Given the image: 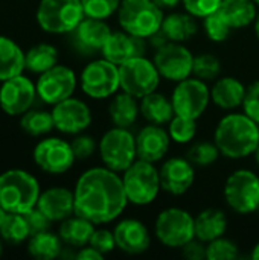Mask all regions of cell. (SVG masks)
<instances>
[{
  "instance_id": "cell-31",
  "label": "cell",
  "mask_w": 259,
  "mask_h": 260,
  "mask_svg": "<svg viewBox=\"0 0 259 260\" xmlns=\"http://www.w3.org/2000/svg\"><path fill=\"white\" fill-rule=\"evenodd\" d=\"M24 58L26 53H23V50L14 40L0 35V81L2 82L21 75V72L26 69Z\"/></svg>"
},
{
  "instance_id": "cell-17",
  "label": "cell",
  "mask_w": 259,
  "mask_h": 260,
  "mask_svg": "<svg viewBox=\"0 0 259 260\" xmlns=\"http://www.w3.org/2000/svg\"><path fill=\"white\" fill-rule=\"evenodd\" d=\"M37 96V87L23 75L3 81L0 87V107L9 116H20L31 110Z\"/></svg>"
},
{
  "instance_id": "cell-10",
  "label": "cell",
  "mask_w": 259,
  "mask_h": 260,
  "mask_svg": "<svg viewBox=\"0 0 259 260\" xmlns=\"http://www.w3.org/2000/svg\"><path fill=\"white\" fill-rule=\"evenodd\" d=\"M160 79L162 76L154 61L147 58V55L131 58L119 66L121 90L137 99L157 91Z\"/></svg>"
},
{
  "instance_id": "cell-2",
  "label": "cell",
  "mask_w": 259,
  "mask_h": 260,
  "mask_svg": "<svg viewBox=\"0 0 259 260\" xmlns=\"http://www.w3.org/2000/svg\"><path fill=\"white\" fill-rule=\"evenodd\" d=\"M214 142L223 157L243 160L253 155L259 145V125L246 113H229L214 131Z\"/></svg>"
},
{
  "instance_id": "cell-34",
  "label": "cell",
  "mask_w": 259,
  "mask_h": 260,
  "mask_svg": "<svg viewBox=\"0 0 259 260\" xmlns=\"http://www.w3.org/2000/svg\"><path fill=\"white\" fill-rule=\"evenodd\" d=\"M0 236L9 244H21L31 238V232L24 215L21 213H6L0 224Z\"/></svg>"
},
{
  "instance_id": "cell-54",
  "label": "cell",
  "mask_w": 259,
  "mask_h": 260,
  "mask_svg": "<svg viewBox=\"0 0 259 260\" xmlns=\"http://www.w3.org/2000/svg\"><path fill=\"white\" fill-rule=\"evenodd\" d=\"M2 251H3V248H2V244H0V256H2Z\"/></svg>"
},
{
  "instance_id": "cell-36",
  "label": "cell",
  "mask_w": 259,
  "mask_h": 260,
  "mask_svg": "<svg viewBox=\"0 0 259 260\" xmlns=\"http://www.w3.org/2000/svg\"><path fill=\"white\" fill-rule=\"evenodd\" d=\"M168 128V134L171 137L172 142L179 143V145H188L194 140V137L197 136V120L195 119H189V117H182V116H174L171 119V122L166 125Z\"/></svg>"
},
{
  "instance_id": "cell-23",
  "label": "cell",
  "mask_w": 259,
  "mask_h": 260,
  "mask_svg": "<svg viewBox=\"0 0 259 260\" xmlns=\"http://www.w3.org/2000/svg\"><path fill=\"white\" fill-rule=\"evenodd\" d=\"M111 32L113 30L105 23V20L84 17L78 27L73 30L75 44L85 55H92L102 50Z\"/></svg>"
},
{
  "instance_id": "cell-53",
  "label": "cell",
  "mask_w": 259,
  "mask_h": 260,
  "mask_svg": "<svg viewBox=\"0 0 259 260\" xmlns=\"http://www.w3.org/2000/svg\"><path fill=\"white\" fill-rule=\"evenodd\" d=\"M5 215H6V212L0 207V224H2V221H3V218H5Z\"/></svg>"
},
{
  "instance_id": "cell-11",
  "label": "cell",
  "mask_w": 259,
  "mask_h": 260,
  "mask_svg": "<svg viewBox=\"0 0 259 260\" xmlns=\"http://www.w3.org/2000/svg\"><path fill=\"white\" fill-rule=\"evenodd\" d=\"M79 81L85 96L92 99H108L121 88L119 66L104 56L93 59L82 69Z\"/></svg>"
},
{
  "instance_id": "cell-1",
  "label": "cell",
  "mask_w": 259,
  "mask_h": 260,
  "mask_svg": "<svg viewBox=\"0 0 259 260\" xmlns=\"http://www.w3.org/2000/svg\"><path fill=\"white\" fill-rule=\"evenodd\" d=\"M73 193L75 215L95 225L116 221L130 204L122 177L105 166L84 171L76 180Z\"/></svg>"
},
{
  "instance_id": "cell-29",
  "label": "cell",
  "mask_w": 259,
  "mask_h": 260,
  "mask_svg": "<svg viewBox=\"0 0 259 260\" xmlns=\"http://www.w3.org/2000/svg\"><path fill=\"white\" fill-rule=\"evenodd\" d=\"M140 104V116L148 122L154 125H168L171 119L176 116L172 102L165 94L153 91L142 99H139Z\"/></svg>"
},
{
  "instance_id": "cell-42",
  "label": "cell",
  "mask_w": 259,
  "mask_h": 260,
  "mask_svg": "<svg viewBox=\"0 0 259 260\" xmlns=\"http://www.w3.org/2000/svg\"><path fill=\"white\" fill-rule=\"evenodd\" d=\"M221 2L223 0H182V5L185 11L195 18H205L209 14L217 12Z\"/></svg>"
},
{
  "instance_id": "cell-21",
  "label": "cell",
  "mask_w": 259,
  "mask_h": 260,
  "mask_svg": "<svg viewBox=\"0 0 259 260\" xmlns=\"http://www.w3.org/2000/svg\"><path fill=\"white\" fill-rule=\"evenodd\" d=\"M147 49H148V41L145 38L131 35L121 29V30H113L110 34L101 53L108 61L121 66L131 58L147 55Z\"/></svg>"
},
{
  "instance_id": "cell-55",
  "label": "cell",
  "mask_w": 259,
  "mask_h": 260,
  "mask_svg": "<svg viewBox=\"0 0 259 260\" xmlns=\"http://www.w3.org/2000/svg\"><path fill=\"white\" fill-rule=\"evenodd\" d=\"M253 2H255V3L258 5V8H259V0H253Z\"/></svg>"
},
{
  "instance_id": "cell-16",
  "label": "cell",
  "mask_w": 259,
  "mask_h": 260,
  "mask_svg": "<svg viewBox=\"0 0 259 260\" xmlns=\"http://www.w3.org/2000/svg\"><path fill=\"white\" fill-rule=\"evenodd\" d=\"M52 117L55 128L60 133L76 136L90 126L92 110L84 101L76 98H67L53 105Z\"/></svg>"
},
{
  "instance_id": "cell-56",
  "label": "cell",
  "mask_w": 259,
  "mask_h": 260,
  "mask_svg": "<svg viewBox=\"0 0 259 260\" xmlns=\"http://www.w3.org/2000/svg\"><path fill=\"white\" fill-rule=\"evenodd\" d=\"M258 212H259V207H258Z\"/></svg>"
},
{
  "instance_id": "cell-30",
  "label": "cell",
  "mask_w": 259,
  "mask_h": 260,
  "mask_svg": "<svg viewBox=\"0 0 259 260\" xmlns=\"http://www.w3.org/2000/svg\"><path fill=\"white\" fill-rule=\"evenodd\" d=\"M160 29L169 41H176V43L189 41L198 32L195 17L186 11L185 12H171V14L165 15Z\"/></svg>"
},
{
  "instance_id": "cell-32",
  "label": "cell",
  "mask_w": 259,
  "mask_h": 260,
  "mask_svg": "<svg viewBox=\"0 0 259 260\" xmlns=\"http://www.w3.org/2000/svg\"><path fill=\"white\" fill-rule=\"evenodd\" d=\"M63 250V241L60 235L50 233L49 230L32 235L27 242V253L38 260H52L58 257Z\"/></svg>"
},
{
  "instance_id": "cell-35",
  "label": "cell",
  "mask_w": 259,
  "mask_h": 260,
  "mask_svg": "<svg viewBox=\"0 0 259 260\" xmlns=\"http://www.w3.org/2000/svg\"><path fill=\"white\" fill-rule=\"evenodd\" d=\"M20 126L29 136L38 137L50 133L55 128L52 113L41 111V110H29L23 114L20 120Z\"/></svg>"
},
{
  "instance_id": "cell-19",
  "label": "cell",
  "mask_w": 259,
  "mask_h": 260,
  "mask_svg": "<svg viewBox=\"0 0 259 260\" xmlns=\"http://www.w3.org/2000/svg\"><path fill=\"white\" fill-rule=\"evenodd\" d=\"M113 235L116 239V248L130 256H139L150 250L151 233L148 227L136 218L121 219L114 229Z\"/></svg>"
},
{
  "instance_id": "cell-4",
  "label": "cell",
  "mask_w": 259,
  "mask_h": 260,
  "mask_svg": "<svg viewBox=\"0 0 259 260\" xmlns=\"http://www.w3.org/2000/svg\"><path fill=\"white\" fill-rule=\"evenodd\" d=\"M163 18V9L153 0H122L118 9L121 29L145 40L160 30Z\"/></svg>"
},
{
  "instance_id": "cell-49",
  "label": "cell",
  "mask_w": 259,
  "mask_h": 260,
  "mask_svg": "<svg viewBox=\"0 0 259 260\" xmlns=\"http://www.w3.org/2000/svg\"><path fill=\"white\" fill-rule=\"evenodd\" d=\"M153 2L159 5L162 9H174L182 3V0H153Z\"/></svg>"
},
{
  "instance_id": "cell-43",
  "label": "cell",
  "mask_w": 259,
  "mask_h": 260,
  "mask_svg": "<svg viewBox=\"0 0 259 260\" xmlns=\"http://www.w3.org/2000/svg\"><path fill=\"white\" fill-rule=\"evenodd\" d=\"M89 245L93 247L95 250H98L101 254L107 256L111 251H114V248H116V239H114V235H113L111 230H107V229H95V232H93V235L90 238Z\"/></svg>"
},
{
  "instance_id": "cell-46",
  "label": "cell",
  "mask_w": 259,
  "mask_h": 260,
  "mask_svg": "<svg viewBox=\"0 0 259 260\" xmlns=\"http://www.w3.org/2000/svg\"><path fill=\"white\" fill-rule=\"evenodd\" d=\"M24 219H26V222H27L31 236H32V235H37V233H40V232L49 230L50 222H52V221H50L38 207H34L32 210L26 212V213H24Z\"/></svg>"
},
{
  "instance_id": "cell-39",
  "label": "cell",
  "mask_w": 259,
  "mask_h": 260,
  "mask_svg": "<svg viewBox=\"0 0 259 260\" xmlns=\"http://www.w3.org/2000/svg\"><path fill=\"white\" fill-rule=\"evenodd\" d=\"M237 257H240L238 245L224 236L206 244V259L208 260H232Z\"/></svg>"
},
{
  "instance_id": "cell-52",
  "label": "cell",
  "mask_w": 259,
  "mask_h": 260,
  "mask_svg": "<svg viewBox=\"0 0 259 260\" xmlns=\"http://www.w3.org/2000/svg\"><path fill=\"white\" fill-rule=\"evenodd\" d=\"M253 157H255V161H256V165L259 166V145H258V148H256V151L253 152Z\"/></svg>"
},
{
  "instance_id": "cell-15",
  "label": "cell",
  "mask_w": 259,
  "mask_h": 260,
  "mask_svg": "<svg viewBox=\"0 0 259 260\" xmlns=\"http://www.w3.org/2000/svg\"><path fill=\"white\" fill-rule=\"evenodd\" d=\"M76 157L73 154L72 145L58 137H49L37 143L34 149V161L37 166L47 174H64L67 172Z\"/></svg>"
},
{
  "instance_id": "cell-26",
  "label": "cell",
  "mask_w": 259,
  "mask_h": 260,
  "mask_svg": "<svg viewBox=\"0 0 259 260\" xmlns=\"http://www.w3.org/2000/svg\"><path fill=\"white\" fill-rule=\"evenodd\" d=\"M217 12L232 29H243L255 23L258 5L253 0H223Z\"/></svg>"
},
{
  "instance_id": "cell-27",
  "label": "cell",
  "mask_w": 259,
  "mask_h": 260,
  "mask_svg": "<svg viewBox=\"0 0 259 260\" xmlns=\"http://www.w3.org/2000/svg\"><path fill=\"white\" fill-rule=\"evenodd\" d=\"M108 116H110V120L114 126L131 128L140 116L139 99L125 93V91L116 93L113 96V99L110 101Z\"/></svg>"
},
{
  "instance_id": "cell-38",
  "label": "cell",
  "mask_w": 259,
  "mask_h": 260,
  "mask_svg": "<svg viewBox=\"0 0 259 260\" xmlns=\"http://www.w3.org/2000/svg\"><path fill=\"white\" fill-rule=\"evenodd\" d=\"M221 61L214 55V53H200L194 56V67H192V75L202 81L211 82L220 78L221 75Z\"/></svg>"
},
{
  "instance_id": "cell-47",
  "label": "cell",
  "mask_w": 259,
  "mask_h": 260,
  "mask_svg": "<svg viewBox=\"0 0 259 260\" xmlns=\"http://www.w3.org/2000/svg\"><path fill=\"white\" fill-rule=\"evenodd\" d=\"M182 254L189 260L206 259V244L202 242L200 239L194 238L192 241H189V242L182 248Z\"/></svg>"
},
{
  "instance_id": "cell-12",
  "label": "cell",
  "mask_w": 259,
  "mask_h": 260,
  "mask_svg": "<svg viewBox=\"0 0 259 260\" xmlns=\"http://www.w3.org/2000/svg\"><path fill=\"white\" fill-rule=\"evenodd\" d=\"M171 102L177 116L198 120L212 102L211 88L206 81L189 76L180 82H176Z\"/></svg>"
},
{
  "instance_id": "cell-3",
  "label": "cell",
  "mask_w": 259,
  "mask_h": 260,
  "mask_svg": "<svg viewBox=\"0 0 259 260\" xmlns=\"http://www.w3.org/2000/svg\"><path fill=\"white\" fill-rule=\"evenodd\" d=\"M40 184L34 175L21 169L0 174V207L6 213H21L37 207Z\"/></svg>"
},
{
  "instance_id": "cell-44",
  "label": "cell",
  "mask_w": 259,
  "mask_h": 260,
  "mask_svg": "<svg viewBox=\"0 0 259 260\" xmlns=\"http://www.w3.org/2000/svg\"><path fill=\"white\" fill-rule=\"evenodd\" d=\"M241 107H243V113H246L252 120H255L259 125V81L252 82L247 87Z\"/></svg>"
},
{
  "instance_id": "cell-7",
  "label": "cell",
  "mask_w": 259,
  "mask_h": 260,
  "mask_svg": "<svg viewBox=\"0 0 259 260\" xmlns=\"http://www.w3.org/2000/svg\"><path fill=\"white\" fill-rule=\"evenodd\" d=\"M81 0H41L37 8L38 26L47 34H70L84 18Z\"/></svg>"
},
{
  "instance_id": "cell-24",
  "label": "cell",
  "mask_w": 259,
  "mask_h": 260,
  "mask_svg": "<svg viewBox=\"0 0 259 260\" xmlns=\"http://www.w3.org/2000/svg\"><path fill=\"white\" fill-rule=\"evenodd\" d=\"M247 87L234 76H223L214 81L211 87V101L215 107L232 111L243 105Z\"/></svg>"
},
{
  "instance_id": "cell-8",
  "label": "cell",
  "mask_w": 259,
  "mask_h": 260,
  "mask_svg": "<svg viewBox=\"0 0 259 260\" xmlns=\"http://www.w3.org/2000/svg\"><path fill=\"white\" fill-rule=\"evenodd\" d=\"M154 236L162 245L182 250L195 238V218L182 207H168L154 221Z\"/></svg>"
},
{
  "instance_id": "cell-33",
  "label": "cell",
  "mask_w": 259,
  "mask_h": 260,
  "mask_svg": "<svg viewBox=\"0 0 259 260\" xmlns=\"http://www.w3.org/2000/svg\"><path fill=\"white\" fill-rule=\"evenodd\" d=\"M24 64L29 72L41 75L58 64V50L55 46L47 43L37 44L27 50Z\"/></svg>"
},
{
  "instance_id": "cell-9",
  "label": "cell",
  "mask_w": 259,
  "mask_h": 260,
  "mask_svg": "<svg viewBox=\"0 0 259 260\" xmlns=\"http://www.w3.org/2000/svg\"><path fill=\"white\" fill-rule=\"evenodd\" d=\"M223 197L237 215H252L259 207V177L250 169H237L224 181Z\"/></svg>"
},
{
  "instance_id": "cell-6",
  "label": "cell",
  "mask_w": 259,
  "mask_h": 260,
  "mask_svg": "<svg viewBox=\"0 0 259 260\" xmlns=\"http://www.w3.org/2000/svg\"><path fill=\"white\" fill-rule=\"evenodd\" d=\"M99 157L105 168L124 174L136 160V136L130 128L113 126L107 129L99 140Z\"/></svg>"
},
{
  "instance_id": "cell-51",
  "label": "cell",
  "mask_w": 259,
  "mask_h": 260,
  "mask_svg": "<svg viewBox=\"0 0 259 260\" xmlns=\"http://www.w3.org/2000/svg\"><path fill=\"white\" fill-rule=\"evenodd\" d=\"M253 29H255V35H256V38H258V41H259V12H258V15H256L255 23H253Z\"/></svg>"
},
{
  "instance_id": "cell-18",
  "label": "cell",
  "mask_w": 259,
  "mask_h": 260,
  "mask_svg": "<svg viewBox=\"0 0 259 260\" xmlns=\"http://www.w3.org/2000/svg\"><path fill=\"white\" fill-rule=\"evenodd\" d=\"M162 190L171 197L185 195L195 181V166L186 157H171L159 169Z\"/></svg>"
},
{
  "instance_id": "cell-5",
  "label": "cell",
  "mask_w": 259,
  "mask_h": 260,
  "mask_svg": "<svg viewBox=\"0 0 259 260\" xmlns=\"http://www.w3.org/2000/svg\"><path fill=\"white\" fill-rule=\"evenodd\" d=\"M122 181L128 203L137 207L153 204L162 190L160 175L156 163H150L140 158H137L122 174Z\"/></svg>"
},
{
  "instance_id": "cell-13",
  "label": "cell",
  "mask_w": 259,
  "mask_h": 260,
  "mask_svg": "<svg viewBox=\"0 0 259 260\" xmlns=\"http://www.w3.org/2000/svg\"><path fill=\"white\" fill-rule=\"evenodd\" d=\"M153 61L160 76L171 82H180L192 76L194 53L183 44L168 41L166 44L156 49Z\"/></svg>"
},
{
  "instance_id": "cell-37",
  "label": "cell",
  "mask_w": 259,
  "mask_h": 260,
  "mask_svg": "<svg viewBox=\"0 0 259 260\" xmlns=\"http://www.w3.org/2000/svg\"><path fill=\"white\" fill-rule=\"evenodd\" d=\"M221 155L218 146L215 145V142H197L194 143L186 154V158L195 166V168H208L212 166L218 157Z\"/></svg>"
},
{
  "instance_id": "cell-40",
  "label": "cell",
  "mask_w": 259,
  "mask_h": 260,
  "mask_svg": "<svg viewBox=\"0 0 259 260\" xmlns=\"http://www.w3.org/2000/svg\"><path fill=\"white\" fill-rule=\"evenodd\" d=\"M122 0H81L84 15L98 20H108L113 14H118Z\"/></svg>"
},
{
  "instance_id": "cell-25",
  "label": "cell",
  "mask_w": 259,
  "mask_h": 260,
  "mask_svg": "<svg viewBox=\"0 0 259 260\" xmlns=\"http://www.w3.org/2000/svg\"><path fill=\"white\" fill-rule=\"evenodd\" d=\"M227 232V216L221 209L209 207L195 216V238L209 244Z\"/></svg>"
},
{
  "instance_id": "cell-14",
  "label": "cell",
  "mask_w": 259,
  "mask_h": 260,
  "mask_svg": "<svg viewBox=\"0 0 259 260\" xmlns=\"http://www.w3.org/2000/svg\"><path fill=\"white\" fill-rule=\"evenodd\" d=\"M76 84L78 81L75 72L67 66L56 64L40 75L35 87L37 94L43 102L49 105H56L67 98H72Z\"/></svg>"
},
{
  "instance_id": "cell-20",
  "label": "cell",
  "mask_w": 259,
  "mask_h": 260,
  "mask_svg": "<svg viewBox=\"0 0 259 260\" xmlns=\"http://www.w3.org/2000/svg\"><path fill=\"white\" fill-rule=\"evenodd\" d=\"M171 146V137L168 134V129H165L162 125L148 123L142 126L136 134V151L137 158L150 161V163H159L165 158Z\"/></svg>"
},
{
  "instance_id": "cell-41",
  "label": "cell",
  "mask_w": 259,
  "mask_h": 260,
  "mask_svg": "<svg viewBox=\"0 0 259 260\" xmlns=\"http://www.w3.org/2000/svg\"><path fill=\"white\" fill-rule=\"evenodd\" d=\"M203 29L206 37L214 43H223L231 37V32L234 30L218 12L209 14L203 18Z\"/></svg>"
},
{
  "instance_id": "cell-50",
  "label": "cell",
  "mask_w": 259,
  "mask_h": 260,
  "mask_svg": "<svg viewBox=\"0 0 259 260\" xmlns=\"http://www.w3.org/2000/svg\"><path fill=\"white\" fill-rule=\"evenodd\" d=\"M250 257L253 260H259V242L252 248V253H250Z\"/></svg>"
},
{
  "instance_id": "cell-22",
  "label": "cell",
  "mask_w": 259,
  "mask_h": 260,
  "mask_svg": "<svg viewBox=\"0 0 259 260\" xmlns=\"http://www.w3.org/2000/svg\"><path fill=\"white\" fill-rule=\"evenodd\" d=\"M37 207L52 222H61L75 215V193L66 187H50L40 193Z\"/></svg>"
},
{
  "instance_id": "cell-45",
  "label": "cell",
  "mask_w": 259,
  "mask_h": 260,
  "mask_svg": "<svg viewBox=\"0 0 259 260\" xmlns=\"http://www.w3.org/2000/svg\"><path fill=\"white\" fill-rule=\"evenodd\" d=\"M73 154L76 157V160H85L89 157H92L96 151V142L92 136L87 134H76V137L70 142Z\"/></svg>"
},
{
  "instance_id": "cell-28",
  "label": "cell",
  "mask_w": 259,
  "mask_h": 260,
  "mask_svg": "<svg viewBox=\"0 0 259 260\" xmlns=\"http://www.w3.org/2000/svg\"><path fill=\"white\" fill-rule=\"evenodd\" d=\"M93 232H95V224L92 221L79 215H72L67 219L61 221L58 235L63 244L73 248H82L89 245Z\"/></svg>"
},
{
  "instance_id": "cell-48",
  "label": "cell",
  "mask_w": 259,
  "mask_h": 260,
  "mask_svg": "<svg viewBox=\"0 0 259 260\" xmlns=\"http://www.w3.org/2000/svg\"><path fill=\"white\" fill-rule=\"evenodd\" d=\"M75 257L79 260H102L104 254H101L98 250H95L90 245H85L82 248H79V251L75 254Z\"/></svg>"
}]
</instances>
